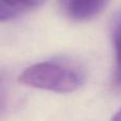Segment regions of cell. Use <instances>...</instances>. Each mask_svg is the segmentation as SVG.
<instances>
[{
	"label": "cell",
	"instance_id": "obj_1",
	"mask_svg": "<svg viewBox=\"0 0 121 121\" xmlns=\"http://www.w3.org/2000/svg\"><path fill=\"white\" fill-rule=\"evenodd\" d=\"M23 85L38 89L68 94L81 86L82 79L71 68L54 63H39L28 67L19 75Z\"/></svg>",
	"mask_w": 121,
	"mask_h": 121
},
{
	"label": "cell",
	"instance_id": "obj_2",
	"mask_svg": "<svg viewBox=\"0 0 121 121\" xmlns=\"http://www.w3.org/2000/svg\"><path fill=\"white\" fill-rule=\"evenodd\" d=\"M62 11L73 20H88L99 15L109 0H59Z\"/></svg>",
	"mask_w": 121,
	"mask_h": 121
},
{
	"label": "cell",
	"instance_id": "obj_3",
	"mask_svg": "<svg viewBox=\"0 0 121 121\" xmlns=\"http://www.w3.org/2000/svg\"><path fill=\"white\" fill-rule=\"evenodd\" d=\"M114 46L116 52V80L121 83V18L114 32Z\"/></svg>",
	"mask_w": 121,
	"mask_h": 121
},
{
	"label": "cell",
	"instance_id": "obj_4",
	"mask_svg": "<svg viewBox=\"0 0 121 121\" xmlns=\"http://www.w3.org/2000/svg\"><path fill=\"white\" fill-rule=\"evenodd\" d=\"M4 4L10 6L15 11L26 10V9H34L42 5L45 0H1Z\"/></svg>",
	"mask_w": 121,
	"mask_h": 121
},
{
	"label": "cell",
	"instance_id": "obj_5",
	"mask_svg": "<svg viewBox=\"0 0 121 121\" xmlns=\"http://www.w3.org/2000/svg\"><path fill=\"white\" fill-rule=\"evenodd\" d=\"M17 11L11 9L0 0V21H6L17 16Z\"/></svg>",
	"mask_w": 121,
	"mask_h": 121
},
{
	"label": "cell",
	"instance_id": "obj_6",
	"mask_svg": "<svg viewBox=\"0 0 121 121\" xmlns=\"http://www.w3.org/2000/svg\"><path fill=\"white\" fill-rule=\"evenodd\" d=\"M112 119L116 120V121H121V107L118 109L117 112H116V114L113 116V118H112Z\"/></svg>",
	"mask_w": 121,
	"mask_h": 121
}]
</instances>
